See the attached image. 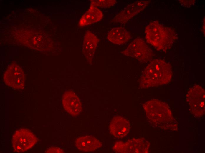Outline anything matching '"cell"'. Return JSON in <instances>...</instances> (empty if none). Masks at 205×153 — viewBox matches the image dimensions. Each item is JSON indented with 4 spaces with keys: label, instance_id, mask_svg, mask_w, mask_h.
Wrapping results in <instances>:
<instances>
[{
    "label": "cell",
    "instance_id": "30bf717a",
    "mask_svg": "<svg viewBox=\"0 0 205 153\" xmlns=\"http://www.w3.org/2000/svg\"><path fill=\"white\" fill-rule=\"evenodd\" d=\"M62 102L65 110L72 116H77L82 111V104L80 99L72 90L65 92L63 95Z\"/></svg>",
    "mask_w": 205,
    "mask_h": 153
},
{
    "label": "cell",
    "instance_id": "9c48e42d",
    "mask_svg": "<svg viewBox=\"0 0 205 153\" xmlns=\"http://www.w3.org/2000/svg\"><path fill=\"white\" fill-rule=\"evenodd\" d=\"M187 96L192 111L201 113L204 112L205 91L202 87L199 85L193 86L189 89Z\"/></svg>",
    "mask_w": 205,
    "mask_h": 153
},
{
    "label": "cell",
    "instance_id": "5bb4252c",
    "mask_svg": "<svg viewBox=\"0 0 205 153\" xmlns=\"http://www.w3.org/2000/svg\"><path fill=\"white\" fill-rule=\"evenodd\" d=\"M103 14L97 7L91 5L88 10L83 15L79 23V26L83 27L100 20Z\"/></svg>",
    "mask_w": 205,
    "mask_h": 153
},
{
    "label": "cell",
    "instance_id": "9a60e30c",
    "mask_svg": "<svg viewBox=\"0 0 205 153\" xmlns=\"http://www.w3.org/2000/svg\"><path fill=\"white\" fill-rule=\"evenodd\" d=\"M107 38L111 42L121 44L128 42L131 38V34L125 28L117 27L113 28L108 34Z\"/></svg>",
    "mask_w": 205,
    "mask_h": 153
},
{
    "label": "cell",
    "instance_id": "6da1fadb",
    "mask_svg": "<svg viewBox=\"0 0 205 153\" xmlns=\"http://www.w3.org/2000/svg\"><path fill=\"white\" fill-rule=\"evenodd\" d=\"M172 75L171 66L160 59L153 60L145 68L140 80L141 88L146 89L166 84Z\"/></svg>",
    "mask_w": 205,
    "mask_h": 153
},
{
    "label": "cell",
    "instance_id": "8992f818",
    "mask_svg": "<svg viewBox=\"0 0 205 153\" xmlns=\"http://www.w3.org/2000/svg\"><path fill=\"white\" fill-rule=\"evenodd\" d=\"M149 1H138L128 5L112 20L115 23L124 24L143 10L149 4Z\"/></svg>",
    "mask_w": 205,
    "mask_h": 153
},
{
    "label": "cell",
    "instance_id": "3957f363",
    "mask_svg": "<svg viewBox=\"0 0 205 153\" xmlns=\"http://www.w3.org/2000/svg\"><path fill=\"white\" fill-rule=\"evenodd\" d=\"M121 53L125 56L135 59L141 63L150 61L154 55L150 48L140 38L134 39Z\"/></svg>",
    "mask_w": 205,
    "mask_h": 153
},
{
    "label": "cell",
    "instance_id": "7a4b0ae2",
    "mask_svg": "<svg viewBox=\"0 0 205 153\" xmlns=\"http://www.w3.org/2000/svg\"><path fill=\"white\" fill-rule=\"evenodd\" d=\"M147 42L158 50H166L170 49L175 39L174 31L163 26L158 21L151 22L146 27Z\"/></svg>",
    "mask_w": 205,
    "mask_h": 153
},
{
    "label": "cell",
    "instance_id": "7c38bea8",
    "mask_svg": "<svg viewBox=\"0 0 205 153\" xmlns=\"http://www.w3.org/2000/svg\"><path fill=\"white\" fill-rule=\"evenodd\" d=\"M75 146L79 151L84 152L93 151L102 146V143L92 136L79 137L75 141Z\"/></svg>",
    "mask_w": 205,
    "mask_h": 153
},
{
    "label": "cell",
    "instance_id": "2e32d148",
    "mask_svg": "<svg viewBox=\"0 0 205 153\" xmlns=\"http://www.w3.org/2000/svg\"><path fill=\"white\" fill-rule=\"evenodd\" d=\"M90 1L91 5L104 8L111 7L116 3L115 0H92Z\"/></svg>",
    "mask_w": 205,
    "mask_h": 153
},
{
    "label": "cell",
    "instance_id": "e0dca14e",
    "mask_svg": "<svg viewBox=\"0 0 205 153\" xmlns=\"http://www.w3.org/2000/svg\"><path fill=\"white\" fill-rule=\"evenodd\" d=\"M45 153H63L64 151L62 149L57 147H50L45 151Z\"/></svg>",
    "mask_w": 205,
    "mask_h": 153
},
{
    "label": "cell",
    "instance_id": "8fae6325",
    "mask_svg": "<svg viewBox=\"0 0 205 153\" xmlns=\"http://www.w3.org/2000/svg\"><path fill=\"white\" fill-rule=\"evenodd\" d=\"M130 123L125 118L120 116L114 117L110 123L109 128L110 133L115 137H124L130 130Z\"/></svg>",
    "mask_w": 205,
    "mask_h": 153
},
{
    "label": "cell",
    "instance_id": "ba28073f",
    "mask_svg": "<svg viewBox=\"0 0 205 153\" xmlns=\"http://www.w3.org/2000/svg\"><path fill=\"white\" fill-rule=\"evenodd\" d=\"M143 107L147 117L154 122H161V114L170 112L166 103L156 99L146 102Z\"/></svg>",
    "mask_w": 205,
    "mask_h": 153
},
{
    "label": "cell",
    "instance_id": "4fadbf2b",
    "mask_svg": "<svg viewBox=\"0 0 205 153\" xmlns=\"http://www.w3.org/2000/svg\"><path fill=\"white\" fill-rule=\"evenodd\" d=\"M99 39L90 31L86 32L84 38L82 52L87 60L91 61L97 46Z\"/></svg>",
    "mask_w": 205,
    "mask_h": 153
},
{
    "label": "cell",
    "instance_id": "52a82bcc",
    "mask_svg": "<svg viewBox=\"0 0 205 153\" xmlns=\"http://www.w3.org/2000/svg\"><path fill=\"white\" fill-rule=\"evenodd\" d=\"M4 81L6 84L16 89H21L24 85V77L23 71L18 65H10L4 74Z\"/></svg>",
    "mask_w": 205,
    "mask_h": 153
},
{
    "label": "cell",
    "instance_id": "277c9868",
    "mask_svg": "<svg viewBox=\"0 0 205 153\" xmlns=\"http://www.w3.org/2000/svg\"><path fill=\"white\" fill-rule=\"evenodd\" d=\"M37 140L35 135L29 130L21 129L16 131L12 136V145L15 151L24 152L33 147Z\"/></svg>",
    "mask_w": 205,
    "mask_h": 153
},
{
    "label": "cell",
    "instance_id": "5b68a950",
    "mask_svg": "<svg viewBox=\"0 0 205 153\" xmlns=\"http://www.w3.org/2000/svg\"><path fill=\"white\" fill-rule=\"evenodd\" d=\"M149 143L142 139H133L125 142L117 141L115 142L113 149L116 153H146L148 151Z\"/></svg>",
    "mask_w": 205,
    "mask_h": 153
}]
</instances>
